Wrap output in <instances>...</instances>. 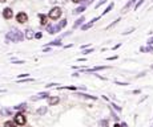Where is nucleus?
<instances>
[{"label":"nucleus","instance_id":"1a4fd4ad","mask_svg":"<svg viewBox=\"0 0 153 127\" xmlns=\"http://www.w3.org/2000/svg\"><path fill=\"white\" fill-rule=\"evenodd\" d=\"M24 38L25 40H33L35 38V32L32 28H27L24 31Z\"/></svg>","mask_w":153,"mask_h":127},{"label":"nucleus","instance_id":"a18cd8bd","mask_svg":"<svg viewBox=\"0 0 153 127\" xmlns=\"http://www.w3.org/2000/svg\"><path fill=\"white\" fill-rule=\"evenodd\" d=\"M5 1H7V0H0V3H5Z\"/></svg>","mask_w":153,"mask_h":127},{"label":"nucleus","instance_id":"4be33fe9","mask_svg":"<svg viewBox=\"0 0 153 127\" xmlns=\"http://www.w3.org/2000/svg\"><path fill=\"white\" fill-rule=\"evenodd\" d=\"M57 24H59V27L61 28V29H64V28L68 25V21H67V19H61V20H60Z\"/></svg>","mask_w":153,"mask_h":127},{"label":"nucleus","instance_id":"a19ab883","mask_svg":"<svg viewBox=\"0 0 153 127\" xmlns=\"http://www.w3.org/2000/svg\"><path fill=\"white\" fill-rule=\"evenodd\" d=\"M141 93V90H133V94H140Z\"/></svg>","mask_w":153,"mask_h":127},{"label":"nucleus","instance_id":"c85d7f7f","mask_svg":"<svg viewBox=\"0 0 153 127\" xmlns=\"http://www.w3.org/2000/svg\"><path fill=\"white\" fill-rule=\"evenodd\" d=\"M107 1H108V0H100V1H99V3L96 4V5H95V8L97 9V8H100L101 5H103V4H105V3H107Z\"/></svg>","mask_w":153,"mask_h":127},{"label":"nucleus","instance_id":"473e14b6","mask_svg":"<svg viewBox=\"0 0 153 127\" xmlns=\"http://www.w3.org/2000/svg\"><path fill=\"white\" fill-rule=\"evenodd\" d=\"M41 37H43V33H41V32H36V33H35V38H36V40H40Z\"/></svg>","mask_w":153,"mask_h":127},{"label":"nucleus","instance_id":"6e6552de","mask_svg":"<svg viewBox=\"0 0 153 127\" xmlns=\"http://www.w3.org/2000/svg\"><path fill=\"white\" fill-rule=\"evenodd\" d=\"M136 3H137V0H128L125 5L121 8V13H126V12H128L131 8L135 7V4H136Z\"/></svg>","mask_w":153,"mask_h":127},{"label":"nucleus","instance_id":"f03ea898","mask_svg":"<svg viewBox=\"0 0 153 127\" xmlns=\"http://www.w3.org/2000/svg\"><path fill=\"white\" fill-rule=\"evenodd\" d=\"M61 15H63V9H61V8L60 7H52L51 11L48 12V19L49 20H52V21H56L61 17Z\"/></svg>","mask_w":153,"mask_h":127},{"label":"nucleus","instance_id":"20e7f679","mask_svg":"<svg viewBox=\"0 0 153 127\" xmlns=\"http://www.w3.org/2000/svg\"><path fill=\"white\" fill-rule=\"evenodd\" d=\"M1 16H3L4 20H11V19L14 17V9L11 7H5L1 11Z\"/></svg>","mask_w":153,"mask_h":127},{"label":"nucleus","instance_id":"7c9ffc66","mask_svg":"<svg viewBox=\"0 0 153 127\" xmlns=\"http://www.w3.org/2000/svg\"><path fill=\"white\" fill-rule=\"evenodd\" d=\"M95 0H83L81 3H83V5H89L90 3H93Z\"/></svg>","mask_w":153,"mask_h":127},{"label":"nucleus","instance_id":"bb28decb","mask_svg":"<svg viewBox=\"0 0 153 127\" xmlns=\"http://www.w3.org/2000/svg\"><path fill=\"white\" fill-rule=\"evenodd\" d=\"M11 62H12V64H16V65H20V64H25L24 60H16V58H12V60H11Z\"/></svg>","mask_w":153,"mask_h":127},{"label":"nucleus","instance_id":"f8f14e48","mask_svg":"<svg viewBox=\"0 0 153 127\" xmlns=\"http://www.w3.org/2000/svg\"><path fill=\"white\" fill-rule=\"evenodd\" d=\"M45 46H49V48H52V46H63L61 38H56V40H53V41H51V42H47Z\"/></svg>","mask_w":153,"mask_h":127},{"label":"nucleus","instance_id":"393cba45","mask_svg":"<svg viewBox=\"0 0 153 127\" xmlns=\"http://www.w3.org/2000/svg\"><path fill=\"white\" fill-rule=\"evenodd\" d=\"M144 1H145V0H137V3L135 4V7H133V9H135V11H137V9H139V8L144 4Z\"/></svg>","mask_w":153,"mask_h":127},{"label":"nucleus","instance_id":"e433bc0d","mask_svg":"<svg viewBox=\"0 0 153 127\" xmlns=\"http://www.w3.org/2000/svg\"><path fill=\"white\" fill-rule=\"evenodd\" d=\"M120 46H121V42H118V44H116L115 46H113V48H112V50H117V49L120 48Z\"/></svg>","mask_w":153,"mask_h":127},{"label":"nucleus","instance_id":"c9c22d12","mask_svg":"<svg viewBox=\"0 0 153 127\" xmlns=\"http://www.w3.org/2000/svg\"><path fill=\"white\" fill-rule=\"evenodd\" d=\"M57 85H59V83H48V85L45 86V87H47V89H49V87H56Z\"/></svg>","mask_w":153,"mask_h":127},{"label":"nucleus","instance_id":"2eb2a0df","mask_svg":"<svg viewBox=\"0 0 153 127\" xmlns=\"http://www.w3.org/2000/svg\"><path fill=\"white\" fill-rule=\"evenodd\" d=\"M113 7H115V3H109V4H108V7H107L104 11H103V13H101V17L105 16V15H108L109 12H111L112 9H113Z\"/></svg>","mask_w":153,"mask_h":127},{"label":"nucleus","instance_id":"f3484780","mask_svg":"<svg viewBox=\"0 0 153 127\" xmlns=\"http://www.w3.org/2000/svg\"><path fill=\"white\" fill-rule=\"evenodd\" d=\"M76 95L84 97V98H87V99H92V101H96V99H97V97H95V95H89V94H85V93H76Z\"/></svg>","mask_w":153,"mask_h":127},{"label":"nucleus","instance_id":"c03bdc74","mask_svg":"<svg viewBox=\"0 0 153 127\" xmlns=\"http://www.w3.org/2000/svg\"><path fill=\"white\" fill-rule=\"evenodd\" d=\"M113 127H121V124H118V123H115V126Z\"/></svg>","mask_w":153,"mask_h":127},{"label":"nucleus","instance_id":"9d476101","mask_svg":"<svg viewBox=\"0 0 153 127\" xmlns=\"http://www.w3.org/2000/svg\"><path fill=\"white\" fill-rule=\"evenodd\" d=\"M39 16V19H40V25H41V27H47V25L49 24L48 23V15H44V13H39L37 15Z\"/></svg>","mask_w":153,"mask_h":127},{"label":"nucleus","instance_id":"4c0bfd02","mask_svg":"<svg viewBox=\"0 0 153 127\" xmlns=\"http://www.w3.org/2000/svg\"><path fill=\"white\" fill-rule=\"evenodd\" d=\"M146 44H148V45H153V36H152V37H149V38H148V41H146Z\"/></svg>","mask_w":153,"mask_h":127},{"label":"nucleus","instance_id":"37998d69","mask_svg":"<svg viewBox=\"0 0 153 127\" xmlns=\"http://www.w3.org/2000/svg\"><path fill=\"white\" fill-rule=\"evenodd\" d=\"M121 127H128V124H126L125 122H122V123H121Z\"/></svg>","mask_w":153,"mask_h":127},{"label":"nucleus","instance_id":"412c9836","mask_svg":"<svg viewBox=\"0 0 153 127\" xmlns=\"http://www.w3.org/2000/svg\"><path fill=\"white\" fill-rule=\"evenodd\" d=\"M35 79L31 78V77H27V78H21V79H18V83H25V82H33Z\"/></svg>","mask_w":153,"mask_h":127},{"label":"nucleus","instance_id":"7ed1b4c3","mask_svg":"<svg viewBox=\"0 0 153 127\" xmlns=\"http://www.w3.org/2000/svg\"><path fill=\"white\" fill-rule=\"evenodd\" d=\"M14 120L18 126H25V123H27V117H25V114L23 113V111H18V113L15 114Z\"/></svg>","mask_w":153,"mask_h":127},{"label":"nucleus","instance_id":"79ce46f5","mask_svg":"<svg viewBox=\"0 0 153 127\" xmlns=\"http://www.w3.org/2000/svg\"><path fill=\"white\" fill-rule=\"evenodd\" d=\"M72 76H73V77H79V76H80V73H73Z\"/></svg>","mask_w":153,"mask_h":127},{"label":"nucleus","instance_id":"423d86ee","mask_svg":"<svg viewBox=\"0 0 153 127\" xmlns=\"http://www.w3.org/2000/svg\"><path fill=\"white\" fill-rule=\"evenodd\" d=\"M61 31V28L59 27V24H48L47 25V32L49 34H57Z\"/></svg>","mask_w":153,"mask_h":127},{"label":"nucleus","instance_id":"0eeeda50","mask_svg":"<svg viewBox=\"0 0 153 127\" xmlns=\"http://www.w3.org/2000/svg\"><path fill=\"white\" fill-rule=\"evenodd\" d=\"M15 19H16V21H18L19 24H25V23L28 21V15L25 13V12H23V11H21V12H19V13L16 15V17H15Z\"/></svg>","mask_w":153,"mask_h":127},{"label":"nucleus","instance_id":"b1692460","mask_svg":"<svg viewBox=\"0 0 153 127\" xmlns=\"http://www.w3.org/2000/svg\"><path fill=\"white\" fill-rule=\"evenodd\" d=\"M99 124H100V127H109V120L108 119H101L100 122H99Z\"/></svg>","mask_w":153,"mask_h":127},{"label":"nucleus","instance_id":"39448f33","mask_svg":"<svg viewBox=\"0 0 153 127\" xmlns=\"http://www.w3.org/2000/svg\"><path fill=\"white\" fill-rule=\"evenodd\" d=\"M101 19V16H97V17H93V19H92V20L89 21V23H85V24H83L80 27V29L81 31H88V29H90V28L93 27L95 25V23H96V21H99Z\"/></svg>","mask_w":153,"mask_h":127},{"label":"nucleus","instance_id":"49530a36","mask_svg":"<svg viewBox=\"0 0 153 127\" xmlns=\"http://www.w3.org/2000/svg\"><path fill=\"white\" fill-rule=\"evenodd\" d=\"M150 68H152V69H153V64H152V65H150Z\"/></svg>","mask_w":153,"mask_h":127},{"label":"nucleus","instance_id":"dca6fc26","mask_svg":"<svg viewBox=\"0 0 153 127\" xmlns=\"http://www.w3.org/2000/svg\"><path fill=\"white\" fill-rule=\"evenodd\" d=\"M47 111H48V107H47V106H41V107H40V109H37V111H36V114L41 117V115H45V114H47Z\"/></svg>","mask_w":153,"mask_h":127},{"label":"nucleus","instance_id":"9b49d317","mask_svg":"<svg viewBox=\"0 0 153 127\" xmlns=\"http://www.w3.org/2000/svg\"><path fill=\"white\" fill-rule=\"evenodd\" d=\"M47 99H48V106H55L60 102V98L57 95H49Z\"/></svg>","mask_w":153,"mask_h":127},{"label":"nucleus","instance_id":"2f4dec72","mask_svg":"<svg viewBox=\"0 0 153 127\" xmlns=\"http://www.w3.org/2000/svg\"><path fill=\"white\" fill-rule=\"evenodd\" d=\"M115 83H116V85H118V86H128L129 85L128 82H120V81H115Z\"/></svg>","mask_w":153,"mask_h":127},{"label":"nucleus","instance_id":"ea45409f","mask_svg":"<svg viewBox=\"0 0 153 127\" xmlns=\"http://www.w3.org/2000/svg\"><path fill=\"white\" fill-rule=\"evenodd\" d=\"M71 1H72V3H75V4H80L83 0H71Z\"/></svg>","mask_w":153,"mask_h":127},{"label":"nucleus","instance_id":"a211bd4d","mask_svg":"<svg viewBox=\"0 0 153 127\" xmlns=\"http://www.w3.org/2000/svg\"><path fill=\"white\" fill-rule=\"evenodd\" d=\"M140 52H145V53H153V45H148V46H141Z\"/></svg>","mask_w":153,"mask_h":127},{"label":"nucleus","instance_id":"58836bf2","mask_svg":"<svg viewBox=\"0 0 153 127\" xmlns=\"http://www.w3.org/2000/svg\"><path fill=\"white\" fill-rule=\"evenodd\" d=\"M73 44H68V45H63V48L64 49H68V48H72Z\"/></svg>","mask_w":153,"mask_h":127},{"label":"nucleus","instance_id":"4468645a","mask_svg":"<svg viewBox=\"0 0 153 127\" xmlns=\"http://www.w3.org/2000/svg\"><path fill=\"white\" fill-rule=\"evenodd\" d=\"M85 9H87V5H83V4H81V5H79L77 8H75V9L72 11V13L73 15H81Z\"/></svg>","mask_w":153,"mask_h":127},{"label":"nucleus","instance_id":"aec40b11","mask_svg":"<svg viewBox=\"0 0 153 127\" xmlns=\"http://www.w3.org/2000/svg\"><path fill=\"white\" fill-rule=\"evenodd\" d=\"M118 21H121V19H120V17H118V19H116V20H115V21H112L111 24H109V25H108V27L105 28V29H107V31H108V29H112V28L115 27V25H117V24H118Z\"/></svg>","mask_w":153,"mask_h":127},{"label":"nucleus","instance_id":"5701e85b","mask_svg":"<svg viewBox=\"0 0 153 127\" xmlns=\"http://www.w3.org/2000/svg\"><path fill=\"white\" fill-rule=\"evenodd\" d=\"M93 52H95V49L90 46V48H88V49H84V50H81V54L87 56V54H90V53H93Z\"/></svg>","mask_w":153,"mask_h":127},{"label":"nucleus","instance_id":"f257e3e1","mask_svg":"<svg viewBox=\"0 0 153 127\" xmlns=\"http://www.w3.org/2000/svg\"><path fill=\"white\" fill-rule=\"evenodd\" d=\"M24 38V32L18 29V28H12L10 29V32H7L5 34V41L7 42H15V44H18V42H21Z\"/></svg>","mask_w":153,"mask_h":127},{"label":"nucleus","instance_id":"c756f323","mask_svg":"<svg viewBox=\"0 0 153 127\" xmlns=\"http://www.w3.org/2000/svg\"><path fill=\"white\" fill-rule=\"evenodd\" d=\"M111 106H113V109H115V110H116V111H118V113H120V111H121V110H122L121 107L118 106V105H116V103H112Z\"/></svg>","mask_w":153,"mask_h":127},{"label":"nucleus","instance_id":"ddd939ff","mask_svg":"<svg viewBox=\"0 0 153 127\" xmlns=\"http://www.w3.org/2000/svg\"><path fill=\"white\" fill-rule=\"evenodd\" d=\"M84 21H85V17H84V16H80L76 21H75V24H73V29H77V28H80L81 25L84 24Z\"/></svg>","mask_w":153,"mask_h":127},{"label":"nucleus","instance_id":"cd10ccee","mask_svg":"<svg viewBox=\"0 0 153 127\" xmlns=\"http://www.w3.org/2000/svg\"><path fill=\"white\" fill-rule=\"evenodd\" d=\"M135 29H136V28H129V29H126V31L125 32H122V36H126V34H131V33H132V32H135Z\"/></svg>","mask_w":153,"mask_h":127},{"label":"nucleus","instance_id":"f704fd0d","mask_svg":"<svg viewBox=\"0 0 153 127\" xmlns=\"http://www.w3.org/2000/svg\"><path fill=\"white\" fill-rule=\"evenodd\" d=\"M27 77H29V74H28V73H24V74H19V79H21V78H27Z\"/></svg>","mask_w":153,"mask_h":127},{"label":"nucleus","instance_id":"a878e982","mask_svg":"<svg viewBox=\"0 0 153 127\" xmlns=\"http://www.w3.org/2000/svg\"><path fill=\"white\" fill-rule=\"evenodd\" d=\"M25 106H27V103L24 102V103H20V105H18V106H15L14 109H15V110H24Z\"/></svg>","mask_w":153,"mask_h":127},{"label":"nucleus","instance_id":"72a5a7b5","mask_svg":"<svg viewBox=\"0 0 153 127\" xmlns=\"http://www.w3.org/2000/svg\"><path fill=\"white\" fill-rule=\"evenodd\" d=\"M118 58V56L116 54V56H111V57H108L107 58V61H113V60H117Z\"/></svg>","mask_w":153,"mask_h":127},{"label":"nucleus","instance_id":"6ab92c4d","mask_svg":"<svg viewBox=\"0 0 153 127\" xmlns=\"http://www.w3.org/2000/svg\"><path fill=\"white\" fill-rule=\"evenodd\" d=\"M3 127H18V124L15 123V120H5L3 123Z\"/></svg>","mask_w":153,"mask_h":127}]
</instances>
